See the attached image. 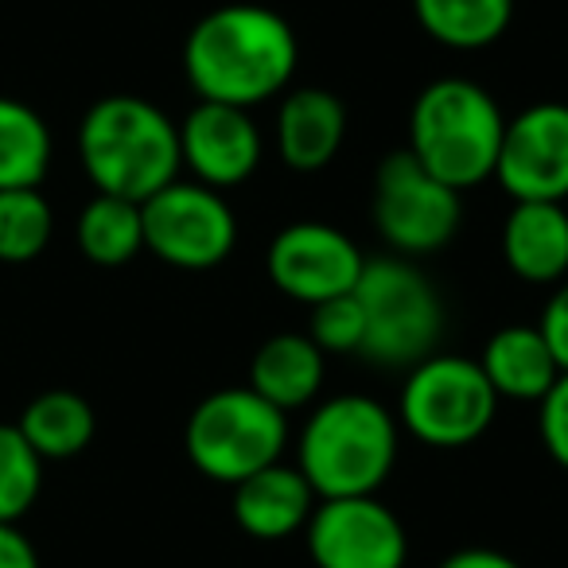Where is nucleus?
<instances>
[{
  "mask_svg": "<svg viewBox=\"0 0 568 568\" xmlns=\"http://www.w3.org/2000/svg\"><path fill=\"white\" fill-rule=\"evenodd\" d=\"M316 568H405L409 537L378 495L320 498L304 526Z\"/></svg>",
  "mask_w": 568,
  "mask_h": 568,
  "instance_id": "9d476101",
  "label": "nucleus"
},
{
  "mask_svg": "<svg viewBox=\"0 0 568 568\" xmlns=\"http://www.w3.org/2000/svg\"><path fill=\"white\" fill-rule=\"evenodd\" d=\"M308 339L316 343L324 355H363L366 324H363V308H358L355 293L312 304Z\"/></svg>",
  "mask_w": 568,
  "mask_h": 568,
  "instance_id": "393cba45",
  "label": "nucleus"
},
{
  "mask_svg": "<svg viewBox=\"0 0 568 568\" xmlns=\"http://www.w3.org/2000/svg\"><path fill=\"white\" fill-rule=\"evenodd\" d=\"M17 428L24 433V440L32 444L40 459H71L90 448L98 420L82 394H71V389H48V394L28 402V409L20 413Z\"/></svg>",
  "mask_w": 568,
  "mask_h": 568,
  "instance_id": "aec40b11",
  "label": "nucleus"
},
{
  "mask_svg": "<svg viewBox=\"0 0 568 568\" xmlns=\"http://www.w3.org/2000/svg\"><path fill=\"white\" fill-rule=\"evenodd\" d=\"M0 568H40V552L17 521H0Z\"/></svg>",
  "mask_w": 568,
  "mask_h": 568,
  "instance_id": "cd10ccee",
  "label": "nucleus"
},
{
  "mask_svg": "<svg viewBox=\"0 0 568 568\" xmlns=\"http://www.w3.org/2000/svg\"><path fill=\"white\" fill-rule=\"evenodd\" d=\"M355 301L366 324L363 358L389 371H409L436 355L444 339V301L413 257H366Z\"/></svg>",
  "mask_w": 568,
  "mask_h": 568,
  "instance_id": "39448f33",
  "label": "nucleus"
},
{
  "mask_svg": "<svg viewBox=\"0 0 568 568\" xmlns=\"http://www.w3.org/2000/svg\"><path fill=\"white\" fill-rule=\"evenodd\" d=\"M327 378V355L308 339V332H281L265 339L250 358V382L245 386L261 394L281 413L308 409L320 397Z\"/></svg>",
  "mask_w": 568,
  "mask_h": 568,
  "instance_id": "f3484780",
  "label": "nucleus"
},
{
  "mask_svg": "<svg viewBox=\"0 0 568 568\" xmlns=\"http://www.w3.org/2000/svg\"><path fill=\"white\" fill-rule=\"evenodd\" d=\"M413 17L448 51H483L506 36L514 0H413Z\"/></svg>",
  "mask_w": 568,
  "mask_h": 568,
  "instance_id": "6ab92c4d",
  "label": "nucleus"
},
{
  "mask_svg": "<svg viewBox=\"0 0 568 568\" xmlns=\"http://www.w3.org/2000/svg\"><path fill=\"white\" fill-rule=\"evenodd\" d=\"M436 568H521L510 552H498V549H456L440 560Z\"/></svg>",
  "mask_w": 568,
  "mask_h": 568,
  "instance_id": "c85d7f7f",
  "label": "nucleus"
},
{
  "mask_svg": "<svg viewBox=\"0 0 568 568\" xmlns=\"http://www.w3.org/2000/svg\"><path fill=\"white\" fill-rule=\"evenodd\" d=\"M43 487V459L17 425H0V521H20Z\"/></svg>",
  "mask_w": 568,
  "mask_h": 568,
  "instance_id": "b1692460",
  "label": "nucleus"
},
{
  "mask_svg": "<svg viewBox=\"0 0 568 568\" xmlns=\"http://www.w3.org/2000/svg\"><path fill=\"white\" fill-rule=\"evenodd\" d=\"M301 40L281 12L265 4H222L206 12L183 43V74L199 102L237 110L281 98L293 87Z\"/></svg>",
  "mask_w": 568,
  "mask_h": 568,
  "instance_id": "f257e3e1",
  "label": "nucleus"
},
{
  "mask_svg": "<svg viewBox=\"0 0 568 568\" xmlns=\"http://www.w3.org/2000/svg\"><path fill=\"white\" fill-rule=\"evenodd\" d=\"M144 250L172 268L203 273L234 253L237 214L230 199L195 180H172L141 203Z\"/></svg>",
  "mask_w": 568,
  "mask_h": 568,
  "instance_id": "1a4fd4ad",
  "label": "nucleus"
},
{
  "mask_svg": "<svg viewBox=\"0 0 568 568\" xmlns=\"http://www.w3.org/2000/svg\"><path fill=\"white\" fill-rule=\"evenodd\" d=\"M506 118L495 94L471 79H436L409 113V152L456 191L495 180Z\"/></svg>",
  "mask_w": 568,
  "mask_h": 568,
  "instance_id": "20e7f679",
  "label": "nucleus"
},
{
  "mask_svg": "<svg viewBox=\"0 0 568 568\" xmlns=\"http://www.w3.org/2000/svg\"><path fill=\"white\" fill-rule=\"evenodd\" d=\"M537 405H541L537 409V428H541L545 452L552 456V464L568 471V374H560Z\"/></svg>",
  "mask_w": 568,
  "mask_h": 568,
  "instance_id": "a878e982",
  "label": "nucleus"
},
{
  "mask_svg": "<svg viewBox=\"0 0 568 568\" xmlns=\"http://www.w3.org/2000/svg\"><path fill=\"white\" fill-rule=\"evenodd\" d=\"M51 168V129L32 105L0 98V191L40 187Z\"/></svg>",
  "mask_w": 568,
  "mask_h": 568,
  "instance_id": "4be33fe9",
  "label": "nucleus"
},
{
  "mask_svg": "<svg viewBox=\"0 0 568 568\" xmlns=\"http://www.w3.org/2000/svg\"><path fill=\"white\" fill-rule=\"evenodd\" d=\"M79 250L87 261L102 268L129 265L136 253H144V222H141V203L121 195H102L98 191L79 214Z\"/></svg>",
  "mask_w": 568,
  "mask_h": 568,
  "instance_id": "412c9836",
  "label": "nucleus"
},
{
  "mask_svg": "<svg viewBox=\"0 0 568 568\" xmlns=\"http://www.w3.org/2000/svg\"><path fill=\"white\" fill-rule=\"evenodd\" d=\"M183 448L199 475L234 487L284 456L288 413L268 405L250 386L214 389L191 409L187 428H183Z\"/></svg>",
  "mask_w": 568,
  "mask_h": 568,
  "instance_id": "423d86ee",
  "label": "nucleus"
},
{
  "mask_svg": "<svg viewBox=\"0 0 568 568\" xmlns=\"http://www.w3.org/2000/svg\"><path fill=\"white\" fill-rule=\"evenodd\" d=\"M402 425L366 394H339L308 413L296 440V467L320 498L378 495L394 475Z\"/></svg>",
  "mask_w": 568,
  "mask_h": 568,
  "instance_id": "7ed1b4c3",
  "label": "nucleus"
},
{
  "mask_svg": "<svg viewBox=\"0 0 568 568\" xmlns=\"http://www.w3.org/2000/svg\"><path fill=\"white\" fill-rule=\"evenodd\" d=\"M51 230H55V214L40 187L0 191V261L9 265L36 261L48 250Z\"/></svg>",
  "mask_w": 568,
  "mask_h": 568,
  "instance_id": "5701e85b",
  "label": "nucleus"
},
{
  "mask_svg": "<svg viewBox=\"0 0 568 568\" xmlns=\"http://www.w3.org/2000/svg\"><path fill=\"white\" fill-rule=\"evenodd\" d=\"M503 261L526 284H560L568 276L565 203H514L503 222Z\"/></svg>",
  "mask_w": 568,
  "mask_h": 568,
  "instance_id": "dca6fc26",
  "label": "nucleus"
},
{
  "mask_svg": "<svg viewBox=\"0 0 568 568\" xmlns=\"http://www.w3.org/2000/svg\"><path fill=\"white\" fill-rule=\"evenodd\" d=\"M276 156L293 172H324L347 141V105L324 87H288L273 121Z\"/></svg>",
  "mask_w": 568,
  "mask_h": 568,
  "instance_id": "4468645a",
  "label": "nucleus"
},
{
  "mask_svg": "<svg viewBox=\"0 0 568 568\" xmlns=\"http://www.w3.org/2000/svg\"><path fill=\"white\" fill-rule=\"evenodd\" d=\"M316 503L320 495L304 479L301 467L276 459V464L253 471L250 479L234 483L230 510H234L242 534L257 537V541H284L308 526Z\"/></svg>",
  "mask_w": 568,
  "mask_h": 568,
  "instance_id": "2eb2a0df",
  "label": "nucleus"
},
{
  "mask_svg": "<svg viewBox=\"0 0 568 568\" xmlns=\"http://www.w3.org/2000/svg\"><path fill=\"white\" fill-rule=\"evenodd\" d=\"M363 250L355 237L343 234L332 222H293L268 242L265 268L276 293L301 304H324L332 296L355 293L358 276H363Z\"/></svg>",
  "mask_w": 568,
  "mask_h": 568,
  "instance_id": "9b49d317",
  "label": "nucleus"
},
{
  "mask_svg": "<svg viewBox=\"0 0 568 568\" xmlns=\"http://www.w3.org/2000/svg\"><path fill=\"white\" fill-rule=\"evenodd\" d=\"M479 366L487 374L490 389L510 402H541L552 389V382L560 378V366L552 358L545 335L537 332V324H510L498 327L487 339L479 355Z\"/></svg>",
  "mask_w": 568,
  "mask_h": 568,
  "instance_id": "a211bd4d",
  "label": "nucleus"
},
{
  "mask_svg": "<svg viewBox=\"0 0 568 568\" xmlns=\"http://www.w3.org/2000/svg\"><path fill=\"white\" fill-rule=\"evenodd\" d=\"M79 160L102 195L144 203L180 180V125L149 98L110 94L82 118Z\"/></svg>",
  "mask_w": 568,
  "mask_h": 568,
  "instance_id": "f03ea898",
  "label": "nucleus"
},
{
  "mask_svg": "<svg viewBox=\"0 0 568 568\" xmlns=\"http://www.w3.org/2000/svg\"><path fill=\"white\" fill-rule=\"evenodd\" d=\"M537 332L545 335L552 358H557L560 374H568V276L552 284V296L545 301V312L537 320Z\"/></svg>",
  "mask_w": 568,
  "mask_h": 568,
  "instance_id": "bb28decb",
  "label": "nucleus"
},
{
  "mask_svg": "<svg viewBox=\"0 0 568 568\" xmlns=\"http://www.w3.org/2000/svg\"><path fill=\"white\" fill-rule=\"evenodd\" d=\"M464 191L433 175L409 149L389 152L374 172L371 219L382 242L402 257L440 253L464 222Z\"/></svg>",
  "mask_w": 568,
  "mask_h": 568,
  "instance_id": "6e6552de",
  "label": "nucleus"
},
{
  "mask_svg": "<svg viewBox=\"0 0 568 568\" xmlns=\"http://www.w3.org/2000/svg\"><path fill=\"white\" fill-rule=\"evenodd\" d=\"M495 180L514 203L568 199V105L537 102L506 121Z\"/></svg>",
  "mask_w": 568,
  "mask_h": 568,
  "instance_id": "f8f14e48",
  "label": "nucleus"
},
{
  "mask_svg": "<svg viewBox=\"0 0 568 568\" xmlns=\"http://www.w3.org/2000/svg\"><path fill=\"white\" fill-rule=\"evenodd\" d=\"M498 413V394L490 389L479 358L428 355L409 366L397 397V425L428 448H467L483 440Z\"/></svg>",
  "mask_w": 568,
  "mask_h": 568,
  "instance_id": "0eeeda50",
  "label": "nucleus"
},
{
  "mask_svg": "<svg viewBox=\"0 0 568 568\" xmlns=\"http://www.w3.org/2000/svg\"><path fill=\"white\" fill-rule=\"evenodd\" d=\"M261 152H265V141H261L257 121L237 105L199 102L180 125L183 168L203 187H242L261 168Z\"/></svg>",
  "mask_w": 568,
  "mask_h": 568,
  "instance_id": "ddd939ff",
  "label": "nucleus"
}]
</instances>
